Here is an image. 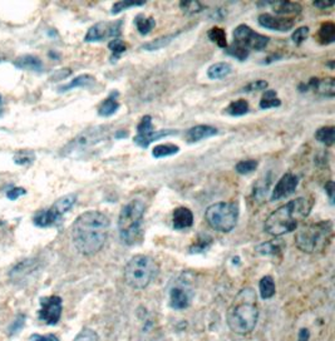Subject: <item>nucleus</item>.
Masks as SVG:
<instances>
[{
	"mask_svg": "<svg viewBox=\"0 0 335 341\" xmlns=\"http://www.w3.org/2000/svg\"><path fill=\"white\" fill-rule=\"evenodd\" d=\"M128 134L127 132H118L116 133V138H121V137H126V135Z\"/></svg>",
	"mask_w": 335,
	"mask_h": 341,
	"instance_id": "53",
	"label": "nucleus"
},
{
	"mask_svg": "<svg viewBox=\"0 0 335 341\" xmlns=\"http://www.w3.org/2000/svg\"><path fill=\"white\" fill-rule=\"evenodd\" d=\"M72 73L71 69L65 68V69H59V71H57L55 73L53 74V79L54 80H62L64 78H67L69 74Z\"/></svg>",
	"mask_w": 335,
	"mask_h": 341,
	"instance_id": "49",
	"label": "nucleus"
},
{
	"mask_svg": "<svg viewBox=\"0 0 335 341\" xmlns=\"http://www.w3.org/2000/svg\"><path fill=\"white\" fill-rule=\"evenodd\" d=\"M23 325H24V316H18V319L14 321L13 325L9 328V334L10 335L16 334L19 330L23 328Z\"/></svg>",
	"mask_w": 335,
	"mask_h": 341,
	"instance_id": "48",
	"label": "nucleus"
},
{
	"mask_svg": "<svg viewBox=\"0 0 335 341\" xmlns=\"http://www.w3.org/2000/svg\"><path fill=\"white\" fill-rule=\"evenodd\" d=\"M256 168H257V161H255V160L240 161V162L235 166V170H236L237 173H240V174L253 173Z\"/></svg>",
	"mask_w": 335,
	"mask_h": 341,
	"instance_id": "38",
	"label": "nucleus"
},
{
	"mask_svg": "<svg viewBox=\"0 0 335 341\" xmlns=\"http://www.w3.org/2000/svg\"><path fill=\"white\" fill-rule=\"evenodd\" d=\"M117 92L110 93V96L107 99H104L102 102V104L98 108V115L102 117H110L112 115H115L117 112V109L120 108V103L117 101Z\"/></svg>",
	"mask_w": 335,
	"mask_h": 341,
	"instance_id": "22",
	"label": "nucleus"
},
{
	"mask_svg": "<svg viewBox=\"0 0 335 341\" xmlns=\"http://www.w3.org/2000/svg\"><path fill=\"white\" fill-rule=\"evenodd\" d=\"M207 37L210 38V40L214 41L217 44L220 48H226L228 47V41H226V33L222 28L214 27L209 30L207 33Z\"/></svg>",
	"mask_w": 335,
	"mask_h": 341,
	"instance_id": "35",
	"label": "nucleus"
},
{
	"mask_svg": "<svg viewBox=\"0 0 335 341\" xmlns=\"http://www.w3.org/2000/svg\"><path fill=\"white\" fill-rule=\"evenodd\" d=\"M35 268H37L35 260H26L13 268L10 272V279L13 280V282H21L24 277L29 276L33 271H35Z\"/></svg>",
	"mask_w": 335,
	"mask_h": 341,
	"instance_id": "20",
	"label": "nucleus"
},
{
	"mask_svg": "<svg viewBox=\"0 0 335 341\" xmlns=\"http://www.w3.org/2000/svg\"><path fill=\"white\" fill-rule=\"evenodd\" d=\"M30 341H59V339L53 334H48V335L33 334L32 336H30Z\"/></svg>",
	"mask_w": 335,
	"mask_h": 341,
	"instance_id": "47",
	"label": "nucleus"
},
{
	"mask_svg": "<svg viewBox=\"0 0 335 341\" xmlns=\"http://www.w3.org/2000/svg\"><path fill=\"white\" fill-rule=\"evenodd\" d=\"M216 134H217V129L215 127L200 124V126H195L188 129L186 132V141L188 143H196Z\"/></svg>",
	"mask_w": 335,
	"mask_h": 341,
	"instance_id": "17",
	"label": "nucleus"
},
{
	"mask_svg": "<svg viewBox=\"0 0 335 341\" xmlns=\"http://www.w3.org/2000/svg\"><path fill=\"white\" fill-rule=\"evenodd\" d=\"M312 201L305 197L289 201L269 215L264 224V230L271 236H282L295 231L299 223L309 216Z\"/></svg>",
	"mask_w": 335,
	"mask_h": 341,
	"instance_id": "2",
	"label": "nucleus"
},
{
	"mask_svg": "<svg viewBox=\"0 0 335 341\" xmlns=\"http://www.w3.org/2000/svg\"><path fill=\"white\" fill-rule=\"evenodd\" d=\"M300 92H308L312 90L314 93L319 94L326 98H333L335 96V83L334 78L328 77V78H311L306 84H301L299 87Z\"/></svg>",
	"mask_w": 335,
	"mask_h": 341,
	"instance_id": "14",
	"label": "nucleus"
},
{
	"mask_svg": "<svg viewBox=\"0 0 335 341\" xmlns=\"http://www.w3.org/2000/svg\"><path fill=\"white\" fill-rule=\"evenodd\" d=\"M94 82H96V78H94V77L90 76V74H82V76L76 77L73 80H71L68 84H64L62 85V87H59L58 89H59V92H67V90L73 89V88L90 87V85H92Z\"/></svg>",
	"mask_w": 335,
	"mask_h": 341,
	"instance_id": "24",
	"label": "nucleus"
},
{
	"mask_svg": "<svg viewBox=\"0 0 335 341\" xmlns=\"http://www.w3.org/2000/svg\"><path fill=\"white\" fill-rule=\"evenodd\" d=\"M249 103L245 99H237V101L231 102L228 107L225 108V113L234 117H240V116L246 115L249 112Z\"/></svg>",
	"mask_w": 335,
	"mask_h": 341,
	"instance_id": "29",
	"label": "nucleus"
},
{
	"mask_svg": "<svg viewBox=\"0 0 335 341\" xmlns=\"http://www.w3.org/2000/svg\"><path fill=\"white\" fill-rule=\"evenodd\" d=\"M312 5L319 8V9H325V8H331L334 4L333 3H326V2H314L312 3Z\"/></svg>",
	"mask_w": 335,
	"mask_h": 341,
	"instance_id": "52",
	"label": "nucleus"
},
{
	"mask_svg": "<svg viewBox=\"0 0 335 341\" xmlns=\"http://www.w3.org/2000/svg\"><path fill=\"white\" fill-rule=\"evenodd\" d=\"M226 53H228L229 55H231V57L236 58V59L240 60V62H243V60L248 59L249 54H250V51H249L248 48H245L243 46H241V44L234 41L231 46L226 47Z\"/></svg>",
	"mask_w": 335,
	"mask_h": 341,
	"instance_id": "34",
	"label": "nucleus"
},
{
	"mask_svg": "<svg viewBox=\"0 0 335 341\" xmlns=\"http://www.w3.org/2000/svg\"><path fill=\"white\" fill-rule=\"evenodd\" d=\"M110 221L99 211H87L72 226V241L79 254L91 256L101 251L107 242Z\"/></svg>",
	"mask_w": 335,
	"mask_h": 341,
	"instance_id": "1",
	"label": "nucleus"
},
{
	"mask_svg": "<svg viewBox=\"0 0 335 341\" xmlns=\"http://www.w3.org/2000/svg\"><path fill=\"white\" fill-rule=\"evenodd\" d=\"M205 218L215 231L228 234L235 229L239 220V206L234 202L214 203L207 207Z\"/></svg>",
	"mask_w": 335,
	"mask_h": 341,
	"instance_id": "7",
	"label": "nucleus"
},
{
	"mask_svg": "<svg viewBox=\"0 0 335 341\" xmlns=\"http://www.w3.org/2000/svg\"><path fill=\"white\" fill-rule=\"evenodd\" d=\"M310 337V332L308 329H301L299 331V336H298V341H309Z\"/></svg>",
	"mask_w": 335,
	"mask_h": 341,
	"instance_id": "51",
	"label": "nucleus"
},
{
	"mask_svg": "<svg viewBox=\"0 0 335 341\" xmlns=\"http://www.w3.org/2000/svg\"><path fill=\"white\" fill-rule=\"evenodd\" d=\"M191 304V293L182 287H173L170 292V305L172 309H186Z\"/></svg>",
	"mask_w": 335,
	"mask_h": 341,
	"instance_id": "19",
	"label": "nucleus"
},
{
	"mask_svg": "<svg viewBox=\"0 0 335 341\" xmlns=\"http://www.w3.org/2000/svg\"><path fill=\"white\" fill-rule=\"evenodd\" d=\"M135 24L137 30L140 32V34L146 35L153 29L154 26H156V21H154V19L152 18V16H146L143 15V14H140V15L136 16Z\"/></svg>",
	"mask_w": 335,
	"mask_h": 341,
	"instance_id": "28",
	"label": "nucleus"
},
{
	"mask_svg": "<svg viewBox=\"0 0 335 341\" xmlns=\"http://www.w3.org/2000/svg\"><path fill=\"white\" fill-rule=\"evenodd\" d=\"M62 316V299L59 296H47L40 299L39 319L48 325H55Z\"/></svg>",
	"mask_w": 335,
	"mask_h": 341,
	"instance_id": "13",
	"label": "nucleus"
},
{
	"mask_svg": "<svg viewBox=\"0 0 335 341\" xmlns=\"http://www.w3.org/2000/svg\"><path fill=\"white\" fill-rule=\"evenodd\" d=\"M271 8L278 15H287V14H299L303 10L299 3L294 2H275L270 3Z\"/></svg>",
	"mask_w": 335,
	"mask_h": 341,
	"instance_id": "23",
	"label": "nucleus"
},
{
	"mask_svg": "<svg viewBox=\"0 0 335 341\" xmlns=\"http://www.w3.org/2000/svg\"><path fill=\"white\" fill-rule=\"evenodd\" d=\"M0 103H2V97H0Z\"/></svg>",
	"mask_w": 335,
	"mask_h": 341,
	"instance_id": "54",
	"label": "nucleus"
},
{
	"mask_svg": "<svg viewBox=\"0 0 335 341\" xmlns=\"http://www.w3.org/2000/svg\"><path fill=\"white\" fill-rule=\"evenodd\" d=\"M73 341H99L98 334L92 329H83Z\"/></svg>",
	"mask_w": 335,
	"mask_h": 341,
	"instance_id": "42",
	"label": "nucleus"
},
{
	"mask_svg": "<svg viewBox=\"0 0 335 341\" xmlns=\"http://www.w3.org/2000/svg\"><path fill=\"white\" fill-rule=\"evenodd\" d=\"M180 147L176 145H171V143H165V145H159L153 148L152 151V156L154 158H163L168 156H173V154L178 153Z\"/></svg>",
	"mask_w": 335,
	"mask_h": 341,
	"instance_id": "33",
	"label": "nucleus"
},
{
	"mask_svg": "<svg viewBox=\"0 0 335 341\" xmlns=\"http://www.w3.org/2000/svg\"><path fill=\"white\" fill-rule=\"evenodd\" d=\"M334 127L333 126H325L318 129L315 132V138L319 141L320 143L325 146H333L334 145Z\"/></svg>",
	"mask_w": 335,
	"mask_h": 341,
	"instance_id": "32",
	"label": "nucleus"
},
{
	"mask_svg": "<svg viewBox=\"0 0 335 341\" xmlns=\"http://www.w3.org/2000/svg\"><path fill=\"white\" fill-rule=\"evenodd\" d=\"M325 191H326V193H328V196H329V199H330L331 202H333V195H334V182L331 181H328L325 184Z\"/></svg>",
	"mask_w": 335,
	"mask_h": 341,
	"instance_id": "50",
	"label": "nucleus"
},
{
	"mask_svg": "<svg viewBox=\"0 0 335 341\" xmlns=\"http://www.w3.org/2000/svg\"><path fill=\"white\" fill-rule=\"evenodd\" d=\"M180 8L182 9V12L188 15H192V14L200 13L204 9V5L198 2H181L180 3Z\"/></svg>",
	"mask_w": 335,
	"mask_h": 341,
	"instance_id": "39",
	"label": "nucleus"
},
{
	"mask_svg": "<svg viewBox=\"0 0 335 341\" xmlns=\"http://www.w3.org/2000/svg\"><path fill=\"white\" fill-rule=\"evenodd\" d=\"M172 224L176 230L190 229L193 224V215L187 207H178L172 213Z\"/></svg>",
	"mask_w": 335,
	"mask_h": 341,
	"instance_id": "18",
	"label": "nucleus"
},
{
	"mask_svg": "<svg viewBox=\"0 0 335 341\" xmlns=\"http://www.w3.org/2000/svg\"><path fill=\"white\" fill-rule=\"evenodd\" d=\"M259 289H260V295L264 300L271 299L276 292L275 282L271 276H264L259 282Z\"/></svg>",
	"mask_w": 335,
	"mask_h": 341,
	"instance_id": "27",
	"label": "nucleus"
},
{
	"mask_svg": "<svg viewBox=\"0 0 335 341\" xmlns=\"http://www.w3.org/2000/svg\"><path fill=\"white\" fill-rule=\"evenodd\" d=\"M331 221L305 223L295 234V245L305 254H322L329 247L333 240Z\"/></svg>",
	"mask_w": 335,
	"mask_h": 341,
	"instance_id": "4",
	"label": "nucleus"
},
{
	"mask_svg": "<svg viewBox=\"0 0 335 341\" xmlns=\"http://www.w3.org/2000/svg\"><path fill=\"white\" fill-rule=\"evenodd\" d=\"M145 3H128V2H118L115 3L112 7V14H118L123 10L128 9V8H133V7H142Z\"/></svg>",
	"mask_w": 335,
	"mask_h": 341,
	"instance_id": "44",
	"label": "nucleus"
},
{
	"mask_svg": "<svg viewBox=\"0 0 335 341\" xmlns=\"http://www.w3.org/2000/svg\"><path fill=\"white\" fill-rule=\"evenodd\" d=\"M257 21L262 28L276 30V32H287V30L293 29L295 24L294 19L285 18V16H274L267 13L261 14Z\"/></svg>",
	"mask_w": 335,
	"mask_h": 341,
	"instance_id": "16",
	"label": "nucleus"
},
{
	"mask_svg": "<svg viewBox=\"0 0 335 341\" xmlns=\"http://www.w3.org/2000/svg\"><path fill=\"white\" fill-rule=\"evenodd\" d=\"M270 38L266 35L259 34V33L254 32L250 27L246 24H241L234 30V41L241 44V46L248 48L249 51H262L266 48Z\"/></svg>",
	"mask_w": 335,
	"mask_h": 341,
	"instance_id": "11",
	"label": "nucleus"
},
{
	"mask_svg": "<svg viewBox=\"0 0 335 341\" xmlns=\"http://www.w3.org/2000/svg\"><path fill=\"white\" fill-rule=\"evenodd\" d=\"M299 181L298 177L293 173H285L278 181V184L274 187L273 193H271L270 201H279V199L285 198V197L293 195L298 187Z\"/></svg>",
	"mask_w": 335,
	"mask_h": 341,
	"instance_id": "15",
	"label": "nucleus"
},
{
	"mask_svg": "<svg viewBox=\"0 0 335 341\" xmlns=\"http://www.w3.org/2000/svg\"><path fill=\"white\" fill-rule=\"evenodd\" d=\"M211 245V238H209V240H205V238H202V240H197L196 241V243H193L192 246H191L190 251L192 252H204L205 249L209 248V246Z\"/></svg>",
	"mask_w": 335,
	"mask_h": 341,
	"instance_id": "45",
	"label": "nucleus"
},
{
	"mask_svg": "<svg viewBox=\"0 0 335 341\" xmlns=\"http://www.w3.org/2000/svg\"><path fill=\"white\" fill-rule=\"evenodd\" d=\"M256 251L259 254L262 255H276L281 251L280 246L275 245L274 242H266V243H261L260 246H257Z\"/></svg>",
	"mask_w": 335,
	"mask_h": 341,
	"instance_id": "41",
	"label": "nucleus"
},
{
	"mask_svg": "<svg viewBox=\"0 0 335 341\" xmlns=\"http://www.w3.org/2000/svg\"><path fill=\"white\" fill-rule=\"evenodd\" d=\"M281 104L280 98L278 97V93L273 89L265 90L262 94L261 101H260V108L261 109H269V108H276Z\"/></svg>",
	"mask_w": 335,
	"mask_h": 341,
	"instance_id": "30",
	"label": "nucleus"
},
{
	"mask_svg": "<svg viewBox=\"0 0 335 341\" xmlns=\"http://www.w3.org/2000/svg\"><path fill=\"white\" fill-rule=\"evenodd\" d=\"M77 201V195L71 193L58 198L53 206L48 210L38 211L33 217V222L38 227L55 226L62 221V217L74 206Z\"/></svg>",
	"mask_w": 335,
	"mask_h": 341,
	"instance_id": "9",
	"label": "nucleus"
},
{
	"mask_svg": "<svg viewBox=\"0 0 335 341\" xmlns=\"http://www.w3.org/2000/svg\"><path fill=\"white\" fill-rule=\"evenodd\" d=\"M159 272V265L152 257L147 255H136L124 266L123 279L132 289L143 290L156 279Z\"/></svg>",
	"mask_w": 335,
	"mask_h": 341,
	"instance_id": "6",
	"label": "nucleus"
},
{
	"mask_svg": "<svg viewBox=\"0 0 335 341\" xmlns=\"http://www.w3.org/2000/svg\"><path fill=\"white\" fill-rule=\"evenodd\" d=\"M174 38H176V34L163 35V37H160V38H157V39L143 44L142 49H145V51H148V52L159 51V49H162V48H165V47H167L168 44H170L171 41L174 39Z\"/></svg>",
	"mask_w": 335,
	"mask_h": 341,
	"instance_id": "31",
	"label": "nucleus"
},
{
	"mask_svg": "<svg viewBox=\"0 0 335 341\" xmlns=\"http://www.w3.org/2000/svg\"><path fill=\"white\" fill-rule=\"evenodd\" d=\"M176 131L172 129H161V131H156L152 126V117L151 116H145L137 126V134L133 138V142L137 146L142 147V148H147L154 141L161 140L163 137L167 135L176 134Z\"/></svg>",
	"mask_w": 335,
	"mask_h": 341,
	"instance_id": "10",
	"label": "nucleus"
},
{
	"mask_svg": "<svg viewBox=\"0 0 335 341\" xmlns=\"http://www.w3.org/2000/svg\"><path fill=\"white\" fill-rule=\"evenodd\" d=\"M122 20L116 21H99L88 29L84 37V41L94 43V41H103L108 38H116L121 35Z\"/></svg>",
	"mask_w": 335,
	"mask_h": 341,
	"instance_id": "12",
	"label": "nucleus"
},
{
	"mask_svg": "<svg viewBox=\"0 0 335 341\" xmlns=\"http://www.w3.org/2000/svg\"><path fill=\"white\" fill-rule=\"evenodd\" d=\"M14 65L19 69H24V71H32V72L43 71V63H41L39 58L29 54L19 57L18 59L14 62Z\"/></svg>",
	"mask_w": 335,
	"mask_h": 341,
	"instance_id": "21",
	"label": "nucleus"
},
{
	"mask_svg": "<svg viewBox=\"0 0 335 341\" xmlns=\"http://www.w3.org/2000/svg\"><path fill=\"white\" fill-rule=\"evenodd\" d=\"M267 82L265 80L259 79V80H254V82H250L248 85L242 88V92L250 93V92H257V90H266L267 88Z\"/></svg>",
	"mask_w": 335,
	"mask_h": 341,
	"instance_id": "43",
	"label": "nucleus"
},
{
	"mask_svg": "<svg viewBox=\"0 0 335 341\" xmlns=\"http://www.w3.org/2000/svg\"><path fill=\"white\" fill-rule=\"evenodd\" d=\"M108 48H109V51L112 52L113 59H118V58H120L121 55L126 52L127 47H126V44H124L123 40L116 38V39H112L109 41V44H108Z\"/></svg>",
	"mask_w": 335,
	"mask_h": 341,
	"instance_id": "37",
	"label": "nucleus"
},
{
	"mask_svg": "<svg viewBox=\"0 0 335 341\" xmlns=\"http://www.w3.org/2000/svg\"><path fill=\"white\" fill-rule=\"evenodd\" d=\"M145 211V203L140 199H132L122 207L118 217V231L123 243L132 246L141 241Z\"/></svg>",
	"mask_w": 335,
	"mask_h": 341,
	"instance_id": "5",
	"label": "nucleus"
},
{
	"mask_svg": "<svg viewBox=\"0 0 335 341\" xmlns=\"http://www.w3.org/2000/svg\"><path fill=\"white\" fill-rule=\"evenodd\" d=\"M318 39L322 44H331L335 40V26L331 21H325L319 28L318 32Z\"/></svg>",
	"mask_w": 335,
	"mask_h": 341,
	"instance_id": "26",
	"label": "nucleus"
},
{
	"mask_svg": "<svg viewBox=\"0 0 335 341\" xmlns=\"http://www.w3.org/2000/svg\"><path fill=\"white\" fill-rule=\"evenodd\" d=\"M259 320L256 295L251 289L241 290L226 312V321L231 331L245 335L251 332Z\"/></svg>",
	"mask_w": 335,
	"mask_h": 341,
	"instance_id": "3",
	"label": "nucleus"
},
{
	"mask_svg": "<svg viewBox=\"0 0 335 341\" xmlns=\"http://www.w3.org/2000/svg\"><path fill=\"white\" fill-rule=\"evenodd\" d=\"M308 37H309V28L300 27V28H298L294 33H293L292 39L296 44V46H300L301 43H304V41L308 39Z\"/></svg>",
	"mask_w": 335,
	"mask_h": 341,
	"instance_id": "40",
	"label": "nucleus"
},
{
	"mask_svg": "<svg viewBox=\"0 0 335 341\" xmlns=\"http://www.w3.org/2000/svg\"><path fill=\"white\" fill-rule=\"evenodd\" d=\"M109 137V128L107 126L94 127V128L85 129L81 134L71 141L64 148L62 149L63 156L79 157L83 153H87L91 149L96 148L101 143L106 142Z\"/></svg>",
	"mask_w": 335,
	"mask_h": 341,
	"instance_id": "8",
	"label": "nucleus"
},
{
	"mask_svg": "<svg viewBox=\"0 0 335 341\" xmlns=\"http://www.w3.org/2000/svg\"><path fill=\"white\" fill-rule=\"evenodd\" d=\"M34 161H35L34 152L29 151V149L18 151L15 154H14V162H15V165L28 166V165H32Z\"/></svg>",
	"mask_w": 335,
	"mask_h": 341,
	"instance_id": "36",
	"label": "nucleus"
},
{
	"mask_svg": "<svg viewBox=\"0 0 335 341\" xmlns=\"http://www.w3.org/2000/svg\"><path fill=\"white\" fill-rule=\"evenodd\" d=\"M231 72L232 68L229 63H215V64H212L207 69V76H209L210 79H222L228 77Z\"/></svg>",
	"mask_w": 335,
	"mask_h": 341,
	"instance_id": "25",
	"label": "nucleus"
},
{
	"mask_svg": "<svg viewBox=\"0 0 335 341\" xmlns=\"http://www.w3.org/2000/svg\"><path fill=\"white\" fill-rule=\"evenodd\" d=\"M27 191L24 190V188H20V187H14L12 188L10 191H8L7 193V197L9 199H12V201H15V199H18L19 197L26 195Z\"/></svg>",
	"mask_w": 335,
	"mask_h": 341,
	"instance_id": "46",
	"label": "nucleus"
}]
</instances>
